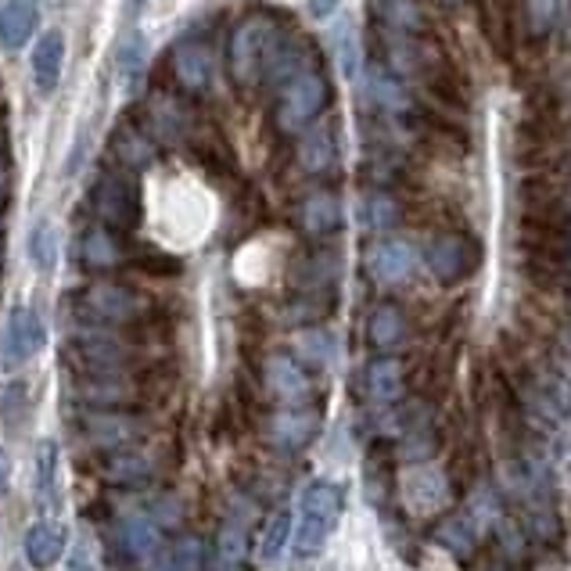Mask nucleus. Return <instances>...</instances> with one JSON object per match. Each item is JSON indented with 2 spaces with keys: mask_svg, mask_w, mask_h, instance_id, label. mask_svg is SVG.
Returning a JSON list of instances; mask_svg holds the SVG:
<instances>
[{
  "mask_svg": "<svg viewBox=\"0 0 571 571\" xmlns=\"http://www.w3.org/2000/svg\"><path fill=\"white\" fill-rule=\"evenodd\" d=\"M320 431V414L309 407H284L269 420V439L284 453H298L313 442V435Z\"/></svg>",
  "mask_w": 571,
  "mask_h": 571,
  "instance_id": "4468645a",
  "label": "nucleus"
},
{
  "mask_svg": "<svg viewBox=\"0 0 571 571\" xmlns=\"http://www.w3.org/2000/svg\"><path fill=\"white\" fill-rule=\"evenodd\" d=\"M564 29H568V40H571V8H568V19H564Z\"/></svg>",
  "mask_w": 571,
  "mask_h": 571,
  "instance_id": "49530a36",
  "label": "nucleus"
},
{
  "mask_svg": "<svg viewBox=\"0 0 571 571\" xmlns=\"http://www.w3.org/2000/svg\"><path fill=\"white\" fill-rule=\"evenodd\" d=\"M144 420L123 410H90L83 414V435L98 449H119L141 435Z\"/></svg>",
  "mask_w": 571,
  "mask_h": 571,
  "instance_id": "f8f14e48",
  "label": "nucleus"
},
{
  "mask_svg": "<svg viewBox=\"0 0 571 571\" xmlns=\"http://www.w3.org/2000/svg\"><path fill=\"white\" fill-rule=\"evenodd\" d=\"M266 385H269V392L284 402V407H306L309 388H313L309 385V370L288 353H277V356L266 359Z\"/></svg>",
  "mask_w": 571,
  "mask_h": 571,
  "instance_id": "ddd939ff",
  "label": "nucleus"
},
{
  "mask_svg": "<svg viewBox=\"0 0 571 571\" xmlns=\"http://www.w3.org/2000/svg\"><path fill=\"white\" fill-rule=\"evenodd\" d=\"M62 62H65V40L62 33H48L37 43L33 54V77H37V90L40 94H51L62 80Z\"/></svg>",
  "mask_w": 571,
  "mask_h": 571,
  "instance_id": "b1692460",
  "label": "nucleus"
},
{
  "mask_svg": "<svg viewBox=\"0 0 571 571\" xmlns=\"http://www.w3.org/2000/svg\"><path fill=\"white\" fill-rule=\"evenodd\" d=\"M83 263L86 266H94V269H109L115 266L119 259H123V252H119L115 245V234L112 231H104V227H90L83 234Z\"/></svg>",
  "mask_w": 571,
  "mask_h": 571,
  "instance_id": "7c9ffc66",
  "label": "nucleus"
},
{
  "mask_svg": "<svg viewBox=\"0 0 571 571\" xmlns=\"http://www.w3.org/2000/svg\"><path fill=\"white\" fill-rule=\"evenodd\" d=\"M492 532H496V539H500V547H503L507 558H524V547H529V532H524L514 518L503 514L500 521L492 524Z\"/></svg>",
  "mask_w": 571,
  "mask_h": 571,
  "instance_id": "58836bf2",
  "label": "nucleus"
},
{
  "mask_svg": "<svg viewBox=\"0 0 571 571\" xmlns=\"http://www.w3.org/2000/svg\"><path fill=\"white\" fill-rule=\"evenodd\" d=\"M48 345V327L29 306L11 309V317L0 335V364L4 370H22L29 359H37L40 349Z\"/></svg>",
  "mask_w": 571,
  "mask_h": 571,
  "instance_id": "39448f33",
  "label": "nucleus"
},
{
  "mask_svg": "<svg viewBox=\"0 0 571 571\" xmlns=\"http://www.w3.org/2000/svg\"><path fill=\"white\" fill-rule=\"evenodd\" d=\"M137 8H144V0H133V11H137Z\"/></svg>",
  "mask_w": 571,
  "mask_h": 571,
  "instance_id": "de8ad7c7",
  "label": "nucleus"
},
{
  "mask_svg": "<svg viewBox=\"0 0 571 571\" xmlns=\"http://www.w3.org/2000/svg\"><path fill=\"white\" fill-rule=\"evenodd\" d=\"M72 353L94 374H119L133 359L130 345H123L104 327H80L77 335H72Z\"/></svg>",
  "mask_w": 571,
  "mask_h": 571,
  "instance_id": "0eeeda50",
  "label": "nucleus"
},
{
  "mask_svg": "<svg viewBox=\"0 0 571 571\" xmlns=\"http://www.w3.org/2000/svg\"><path fill=\"white\" fill-rule=\"evenodd\" d=\"M327 98H330V86L317 65L295 72L292 80H284L277 86V130L303 133L313 119L327 109Z\"/></svg>",
  "mask_w": 571,
  "mask_h": 571,
  "instance_id": "7ed1b4c3",
  "label": "nucleus"
},
{
  "mask_svg": "<svg viewBox=\"0 0 571 571\" xmlns=\"http://www.w3.org/2000/svg\"><path fill=\"white\" fill-rule=\"evenodd\" d=\"M119 539H123V550L130 553L137 564H147V568H155L162 558H165V547L162 543V532H159V524L152 518H126L123 521V529H119Z\"/></svg>",
  "mask_w": 571,
  "mask_h": 571,
  "instance_id": "2eb2a0df",
  "label": "nucleus"
},
{
  "mask_svg": "<svg viewBox=\"0 0 571 571\" xmlns=\"http://www.w3.org/2000/svg\"><path fill=\"white\" fill-rule=\"evenodd\" d=\"M338 159V147H335V133L330 126H317L303 133V144H298V162L306 165V173H327L330 165Z\"/></svg>",
  "mask_w": 571,
  "mask_h": 571,
  "instance_id": "393cba45",
  "label": "nucleus"
},
{
  "mask_svg": "<svg viewBox=\"0 0 571 571\" xmlns=\"http://www.w3.org/2000/svg\"><path fill=\"white\" fill-rule=\"evenodd\" d=\"M568 356H571V327H568Z\"/></svg>",
  "mask_w": 571,
  "mask_h": 571,
  "instance_id": "09e8293b",
  "label": "nucleus"
},
{
  "mask_svg": "<svg viewBox=\"0 0 571 571\" xmlns=\"http://www.w3.org/2000/svg\"><path fill=\"white\" fill-rule=\"evenodd\" d=\"M442 4H457V0H442Z\"/></svg>",
  "mask_w": 571,
  "mask_h": 571,
  "instance_id": "8fccbe9b",
  "label": "nucleus"
},
{
  "mask_svg": "<svg viewBox=\"0 0 571 571\" xmlns=\"http://www.w3.org/2000/svg\"><path fill=\"white\" fill-rule=\"evenodd\" d=\"M558 14H561V0H524V19H529V29L536 37L550 33Z\"/></svg>",
  "mask_w": 571,
  "mask_h": 571,
  "instance_id": "4c0bfd02",
  "label": "nucleus"
},
{
  "mask_svg": "<svg viewBox=\"0 0 571 571\" xmlns=\"http://www.w3.org/2000/svg\"><path fill=\"white\" fill-rule=\"evenodd\" d=\"M407 335H410V320H407V313H402L396 303H381V306L370 309V317H367V338H370V345L378 353L399 349V345L407 341Z\"/></svg>",
  "mask_w": 571,
  "mask_h": 571,
  "instance_id": "dca6fc26",
  "label": "nucleus"
},
{
  "mask_svg": "<svg viewBox=\"0 0 571 571\" xmlns=\"http://www.w3.org/2000/svg\"><path fill=\"white\" fill-rule=\"evenodd\" d=\"M65 547H69V532L58 521H40L26 532V561L40 571H48L62 561Z\"/></svg>",
  "mask_w": 571,
  "mask_h": 571,
  "instance_id": "a211bd4d",
  "label": "nucleus"
},
{
  "mask_svg": "<svg viewBox=\"0 0 571 571\" xmlns=\"http://www.w3.org/2000/svg\"><path fill=\"white\" fill-rule=\"evenodd\" d=\"M364 263L374 281L385 284V288H392V284L410 281L414 266H417V252L410 242H402V237H378V242L367 248Z\"/></svg>",
  "mask_w": 571,
  "mask_h": 571,
  "instance_id": "6e6552de",
  "label": "nucleus"
},
{
  "mask_svg": "<svg viewBox=\"0 0 571 571\" xmlns=\"http://www.w3.org/2000/svg\"><path fill=\"white\" fill-rule=\"evenodd\" d=\"M341 486L327 482V478H313V482L298 496V521H295V550L298 558H313L320 553L330 532L338 529L341 518Z\"/></svg>",
  "mask_w": 571,
  "mask_h": 571,
  "instance_id": "f03ea898",
  "label": "nucleus"
},
{
  "mask_svg": "<svg viewBox=\"0 0 571 571\" xmlns=\"http://www.w3.org/2000/svg\"><path fill=\"white\" fill-rule=\"evenodd\" d=\"M205 568V550L198 539H184L165 553V571H202Z\"/></svg>",
  "mask_w": 571,
  "mask_h": 571,
  "instance_id": "e433bc0d",
  "label": "nucleus"
},
{
  "mask_svg": "<svg viewBox=\"0 0 571 571\" xmlns=\"http://www.w3.org/2000/svg\"><path fill=\"white\" fill-rule=\"evenodd\" d=\"M8 489H11V453L0 446V500L8 496Z\"/></svg>",
  "mask_w": 571,
  "mask_h": 571,
  "instance_id": "a19ab883",
  "label": "nucleus"
},
{
  "mask_svg": "<svg viewBox=\"0 0 571 571\" xmlns=\"http://www.w3.org/2000/svg\"><path fill=\"white\" fill-rule=\"evenodd\" d=\"M298 223L303 231L313 237H324V234H335L341 227V202L335 191H313L298 205Z\"/></svg>",
  "mask_w": 571,
  "mask_h": 571,
  "instance_id": "aec40b11",
  "label": "nucleus"
},
{
  "mask_svg": "<svg viewBox=\"0 0 571 571\" xmlns=\"http://www.w3.org/2000/svg\"><path fill=\"white\" fill-rule=\"evenodd\" d=\"M141 69H144V40L141 37H130V43L123 48V77L133 80Z\"/></svg>",
  "mask_w": 571,
  "mask_h": 571,
  "instance_id": "ea45409f",
  "label": "nucleus"
},
{
  "mask_svg": "<svg viewBox=\"0 0 571 571\" xmlns=\"http://www.w3.org/2000/svg\"><path fill=\"white\" fill-rule=\"evenodd\" d=\"M564 234H568V248H571V202H564Z\"/></svg>",
  "mask_w": 571,
  "mask_h": 571,
  "instance_id": "c03bdc74",
  "label": "nucleus"
},
{
  "mask_svg": "<svg viewBox=\"0 0 571 571\" xmlns=\"http://www.w3.org/2000/svg\"><path fill=\"white\" fill-rule=\"evenodd\" d=\"M478 259H482L478 242L468 234H457V231L435 234L425 245V266L431 269V277L442 281V284L468 281L478 269Z\"/></svg>",
  "mask_w": 571,
  "mask_h": 571,
  "instance_id": "20e7f679",
  "label": "nucleus"
},
{
  "mask_svg": "<svg viewBox=\"0 0 571 571\" xmlns=\"http://www.w3.org/2000/svg\"><path fill=\"white\" fill-rule=\"evenodd\" d=\"M295 349H298V364H303L306 370L309 367H330V359H335V338L327 335L324 327H309L303 330V335L295 338Z\"/></svg>",
  "mask_w": 571,
  "mask_h": 571,
  "instance_id": "c756f323",
  "label": "nucleus"
},
{
  "mask_svg": "<svg viewBox=\"0 0 571 571\" xmlns=\"http://www.w3.org/2000/svg\"><path fill=\"white\" fill-rule=\"evenodd\" d=\"M112 147H115V155H119V162L126 165V170H144V165L155 159L152 141H147L133 123H123L112 133Z\"/></svg>",
  "mask_w": 571,
  "mask_h": 571,
  "instance_id": "cd10ccee",
  "label": "nucleus"
},
{
  "mask_svg": "<svg viewBox=\"0 0 571 571\" xmlns=\"http://www.w3.org/2000/svg\"><path fill=\"white\" fill-rule=\"evenodd\" d=\"M367 101L374 104L378 112L385 115H407L410 112V98H407V90H402V83L392 77V72H385V69H370L367 72Z\"/></svg>",
  "mask_w": 571,
  "mask_h": 571,
  "instance_id": "5701e85b",
  "label": "nucleus"
},
{
  "mask_svg": "<svg viewBox=\"0 0 571 571\" xmlns=\"http://www.w3.org/2000/svg\"><path fill=\"white\" fill-rule=\"evenodd\" d=\"M40 19V0H0V43L19 51L33 37Z\"/></svg>",
  "mask_w": 571,
  "mask_h": 571,
  "instance_id": "6ab92c4d",
  "label": "nucleus"
},
{
  "mask_svg": "<svg viewBox=\"0 0 571 571\" xmlns=\"http://www.w3.org/2000/svg\"><path fill=\"white\" fill-rule=\"evenodd\" d=\"M335 8H338V0H309V11L317 14V19H327Z\"/></svg>",
  "mask_w": 571,
  "mask_h": 571,
  "instance_id": "79ce46f5",
  "label": "nucleus"
},
{
  "mask_svg": "<svg viewBox=\"0 0 571 571\" xmlns=\"http://www.w3.org/2000/svg\"><path fill=\"white\" fill-rule=\"evenodd\" d=\"M170 69H173V80L180 90H187V94H205L208 83H213V69H216L213 48H208L205 40L180 43L170 58Z\"/></svg>",
  "mask_w": 571,
  "mask_h": 571,
  "instance_id": "9b49d317",
  "label": "nucleus"
},
{
  "mask_svg": "<svg viewBox=\"0 0 571 571\" xmlns=\"http://www.w3.org/2000/svg\"><path fill=\"white\" fill-rule=\"evenodd\" d=\"M147 475H152V463H147L144 453H119L109 460V468H104V478H109V482H119V486L141 482Z\"/></svg>",
  "mask_w": 571,
  "mask_h": 571,
  "instance_id": "72a5a7b5",
  "label": "nucleus"
},
{
  "mask_svg": "<svg viewBox=\"0 0 571 571\" xmlns=\"http://www.w3.org/2000/svg\"><path fill=\"white\" fill-rule=\"evenodd\" d=\"M281 26L269 11H252L242 22L234 26L231 43H227V62H231V77L237 86H255L266 77L269 54L277 51L281 43Z\"/></svg>",
  "mask_w": 571,
  "mask_h": 571,
  "instance_id": "f257e3e1",
  "label": "nucleus"
},
{
  "mask_svg": "<svg viewBox=\"0 0 571 571\" xmlns=\"http://www.w3.org/2000/svg\"><path fill=\"white\" fill-rule=\"evenodd\" d=\"M69 571H94V568H90V558H86V547H80L77 550V561H72V568Z\"/></svg>",
  "mask_w": 571,
  "mask_h": 571,
  "instance_id": "37998d69",
  "label": "nucleus"
},
{
  "mask_svg": "<svg viewBox=\"0 0 571 571\" xmlns=\"http://www.w3.org/2000/svg\"><path fill=\"white\" fill-rule=\"evenodd\" d=\"M80 306L90 320H94L98 327L104 324H130V320H137L141 317V298L126 292V288H119V284H94V288H86L83 298H80Z\"/></svg>",
  "mask_w": 571,
  "mask_h": 571,
  "instance_id": "1a4fd4ad",
  "label": "nucleus"
},
{
  "mask_svg": "<svg viewBox=\"0 0 571 571\" xmlns=\"http://www.w3.org/2000/svg\"><path fill=\"white\" fill-rule=\"evenodd\" d=\"M4 194H8V170L0 165V202H4Z\"/></svg>",
  "mask_w": 571,
  "mask_h": 571,
  "instance_id": "a18cd8bd",
  "label": "nucleus"
},
{
  "mask_svg": "<svg viewBox=\"0 0 571 571\" xmlns=\"http://www.w3.org/2000/svg\"><path fill=\"white\" fill-rule=\"evenodd\" d=\"M33 492H37V507L48 510L58 503V442L48 439L37 449V478H33Z\"/></svg>",
  "mask_w": 571,
  "mask_h": 571,
  "instance_id": "a878e982",
  "label": "nucleus"
},
{
  "mask_svg": "<svg viewBox=\"0 0 571 571\" xmlns=\"http://www.w3.org/2000/svg\"><path fill=\"white\" fill-rule=\"evenodd\" d=\"M292 532H295V521H292V514H288V510H277V514L269 518L266 532H263V543H259V550H263V561H277L281 553H284V547H288Z\"/></svg>",
  "mask_w": 571,
  "mask_h": 571,
  "instance_id": "473e14b6",
  "label": "nucleus"
},
{
  "mask_svg": "<svg viewBox=\"0 0 571 571\" xmlns=\"http://www.w3.org/2000/svg\"><path fill=\"white\" fill-rule=\"evenodd\" d=\"M29 259H33L37 269H54L58 263V237L51 223H37L33 234H29Z\"/></svg>",
  "mask_w": 571,
  "mask_h": 571,
  "instance_id": "c9c22d12",
  "label": "nucleus"
},
{
  "mask_svg": "<svg viewBox=\"0 0 571 571\" xmlns=\"http://www.w3.org/2000/svg\"><path fill=\"white\" fill-rule=\"evenodd\" d=\"M478 536H482V529H478V524L471 521L468 510H460V514H449V518H442L439 524H435V543H439L442 550H449L460 561L475 558Z\"/></svg>",
  "mask_w": 571,
  "mask_h": 571,
  "instance_id": "412c9836",
  "label": "nucleus"
},
{
  "mask_svg": "<svg viewBox=\"0 0 571 571\" xmlns=\"http://www.w3.org/2000/svg\"><path fill=\"white\" fill-rule=\"evenodd\" d=\"M402 500L414 510V514H435L449 503V482L442 468L435 463H414V468L402 475Z\"/></svg>",
  "mask_w": 571,
  "mask_h": 571,
  "instance_id": "9d476101",
  "label": "nucleus"
},
{
  "mask_svg": "<svg viewBox=\"0 0 571 571\" xmlns=\"http://www.w3.org/2000/svg\"><path fill=\"white\" fill-rule=\"evenodd\" d=\"M130 396L133 388L119 381L115 374H94V378H86V385H80V399L94 410L119 407V402H126Z\"/></svg>",
  "mask_w": 571,
  "mask_h": 571,
  "instance_id": "c85d7f7f",
  "label": "nucleus"
},
{
  "mask_svg": "<svg viewBox=\"0 0 571 571\" xmlns=\"http://www.w3.org/2000/svg\"><path fill=\"white\" fill-rule=\"evenodd\" d=\"M248 558V532L242 518H227L216 539V564L220 571H237Z\"/></svg>",
  "mask_w": 571,
  "mask_h": 571,
  "instance_id": "bb28decb",
  "label": "nucleus"
},
{
  "mask_svg": "<svg viewBox=\"0 0 571 571\" xmlns=\"http://www.w3.org/2000/svg\"><path fill=\"white\" fill-rule=\"evenodd\" d=\"M359 220H364L367 231H392L399 223V202L392 194L374 191L364 198V205H359Z\"/></svg>",
  "mask_w": 571,
  "mask_h": 571,
  "instance_id": "2f4dec72",
  "label": "nucleus"
},
{
  "mask_svg": "<svg viewBox=\"0 0 571 571\" xmlns=\"http://www.w3.org/2000/svg\"><path fill=\"white\" fill-rule=\"evenodd\" d=\"M147 112H152V123H155L159 137H165V141L180 137V130H184V112H180V104L173 98H152Z\"/></svg>",
  "mask_w": 571,
  "mask_h": 571,
  "instance_id": "f704fd0d",
  "label": "nucleus"
},
{
  "mask_svg": "<svg viewBox=\"0 0 571 571\" xmlns=\"http://www.w3.org/2000/svg\"><path fill=\"white\" fill-rule=\"evenodd\" d=\"M402 388H407V374L396 356H381L367 367V396L378 407H392L402 399Z\"/></svg>",
  "mask_w": 571,
  "mask_h": 571,
  "instance_id": "4be33fe9",
  "label": "nucleus"
},
{
  "mask_svg": "<svg viewBox=\"0 0 571 571\" xmlns=\"http://www.w3.org/2000/svg\"><path fill=\"white\" fill-rule=\"evenodd\" d=\"M94 213L104 231H133L137 227L141 205H137V187L123 173H104L94 187Z\"/></svg>",
  "mask_w": 571,
  "mask_h": 571,
  "instance_id": "423d86ee",
  "label": "nucleus"
},
{
  "mask_svg": "<svg viewBox=\"0 0 571 571\" xmlns=\"http://www.w3.org/2000/svg\"><path fill=\"white\" fill-rule=\"evenodd\" d=\"M370 11L381 33L425 37V11H420L417 0H370Z\"/></svg>",
  "mask_w": 571,
  "mask_h": 571,
  "instance_id": "f3484780",
  "label": "nucleus"
}]
</instances>
